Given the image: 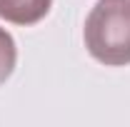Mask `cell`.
I'll list each match as a JSON object with an SVG mask.
<instances>
[{
    "instance_id": "7a4b0ae2",
    "label": "cell",
    "mask_w": 130,
    "mask_h": 127,
    "mask_svg": "<svg viewBox=\"0 0 130 127\" xmlns=\"http://www.w3.org/2000/svg\"><path fill=\"white\" fill-rule=\"evenodd\" d=\"M53 0H0V17L13 25H35L50 13Z\"/></svg>"
},
{
    "instance_id": "3957f363",
    "label": "cell",
    "mask_w": 130,
    "mask_h": 127,
    "mask_svg": "<svg viewBox=\"0 0 130 127\" xmlns=\"http://www.w3.org/2000/svg\"><path fill=\"white\" fill-rule=\"evenodd\" d=\"M15 62H18L15 40H13V35L5 30V28H0V85H5L8 77L13 75Z\"/></svg>"
},
{
    "instance_id": "6da1fadb",
    "label": "cell",
    "mask_w": 130,
    "mask_h": 127,
    "mask_svg": "<svg viewBox=\"0 0 130 127\" xmlns=\"http://www.w3.org/2000/svg\"><path fill=\"white\" fill-rule=\"evenodd\" d=\"M83 40L98 62L130 65V0H100L85 20Z\"/></svg>"
}]
</instances>
